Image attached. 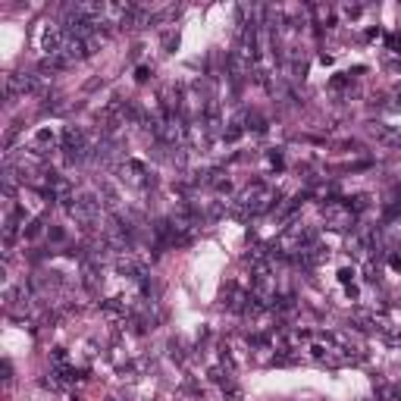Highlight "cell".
<instances>
[{"mask_svg":"<svg viewBox=\"0 0 401 401\" xmlns=\"http://www.w3.org/2000/svg\"><path fill=\"white\" fill-rule=\"evenodd\" d=\"M276 197L279 195L270 188V185L257 182V185H251V188L242 195V211H245V213H264V211H270V207H273Z\"/></svg>","mask_w":401,"mask_h":401,"instance_id":"obj_1","label":"cell"},{"mask_svg":"<svg viewBox=\"0 0 401 401\" xmlns=\"http://www.w3.org/2000/svg\"><path fill=\"white\" fill-rule=\"evenodd\" d=\"M97 213H101V207H97V201L91 195H82V197H72V204H69V217L75 219V223H95Z\"/></svg>","mask_w":401,"mask_h":401,"instance_id":"obj_2","label":"cell"},{"mask_svg":"<svg viewBox=\"0 0 401 401\" xmlns=\"http://www.w3.org/2000/svg\"><path fill=\"white\" fill-rule=\"evenodd\" d=\"M323 217H326L329 223L335 226V229H348V226L354 223V211H351V204H348V207H342V204H329V207H323Z\"/></svg>","mask_w":401,"mask_h":401,"instance_id":"obj_3","label":"cell"},{"mask_svg":"<svg viewBox=\"0 0 401 401\" xmlns=\"http://www.w3.org/2000/svg\"><path fill=\"white\" fill-rule=\"evenodd\" d=\"M367 132H370V135H373L380 144H389V148H401V132L389 129V126L373 123V126H367Z\"/></svg>","mask_w":401,"mask_h":401,"instance_id":"obj_4","label":"cell"},{"mask_svg":"<svg viewBox=\"0 0 401 401\" xmlns=\"http://www.w3.org/2000/svg\"><path fill=\"white\" fill-rule=\"evenodd\" d=\"M16 88H19V82H16V75H7V91H10V95H16ZM22 88H32V82H28V79H26V82H22Z\"/></svg>","mask_w":401,"mask_h":401,"instance_id":"obj_5","label":"cell"}]
</instances>
